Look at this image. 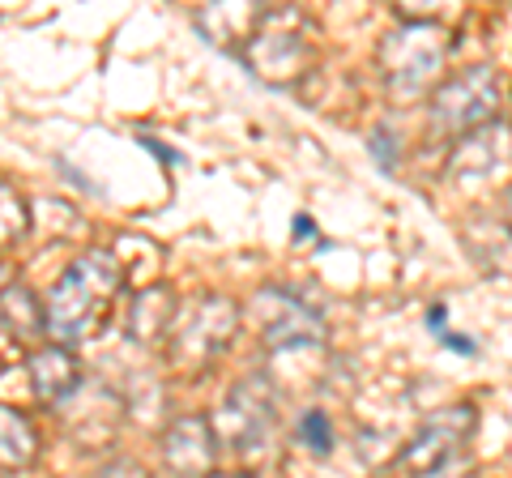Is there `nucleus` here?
<instances>
[{
  "label": "nucleus",
  "mask_w": 512,
  "mask_h": 478,
  "mask_svg": "<svg viewBox=\"0 0 512 478\" xmlns=\"http://www.w3.org/2000/svg\"><path fill=\"white\" fill-rule=\"evenodd\" d=\"M94 478H154V474L141 466V461H133V457H111Z\"/></svg>",
  "instance_id": "19"
},
{
  "label": "nucleus",
  "mask_w": 512,
  "mask_h": 478,
  "mask_svg": "<svg viewBox=\"0 0 512 478\" xmlns=\"http://www.w3.org/2000/svg\"><path fill=\"white\" fill-rule=\"evenodd\" d=\"M239 333V304L231 295H201L188 308V316L171 333V368L180 372H201L235 342Z\"/></svg>",
  "instance_id": "6"
},
{
  "label": "nucleus",
  "mask_w": 512,
  "mask_h": 478,
  "mask_svg": "<svg viewBox=\"0 0 512 478\" xmlns=\"http://www.w3.org/2000/svg\"><path fill=\"white\" fill-rule=\"evenodd\" d=\"M39 457V432L22 410L0 402V470H30Z\"/></svg>",
  "instance_id": "15"
},
{
  "label": "nucleus",
  "mask_w": 512,
  "mask_h": 478,
  "mask_svg": "<svg viewBox=\"0 0 512 478\" xmlns=\"http://www.w3.org/2000/svg\"><path fill=\"white\" fill-rule=\"evenodd\" d=\"M444 60H448V39L436 22H402L376 47V65L393 99L427 94V86L444 73Z\"/></svg>",
  "instance_id": "3"
},
{
  "label": "nucleus",
  "mask_w": 512,
  "mask_h": 478,
  "mask_svg": "<svg viewBox=\"0 0 512 478\" xmlns=\"http://www.w3.org/2000/svg\"><path fill=\"white\" fill-rule=\"evenodd\" d=\"M163 461L175 478H210L218 466V444L205 414H180L163 432Z\"/></svg>",
  "instance_id": "11"
},
{
  "label": "nucleus",
  "mask_w": 512,
  "mask_h": 478,
  "mask_svg": "<svg viewBox=\"0 0 512 478\" xmlns=\"http://www.w3.org/2000/svg\"><path fill=\"white\" fill-rule=\"evenodd\" d=\"M26 376H30V389L39 393V402L47 406H60L64 397H73L77 385H82V363L69 346H39L35 355L26 359Z\"/></svg>",
  "instance_id": "12"
},
{
  "label": "nucleus",
  "mask_w": 512,
  "mask_h": 478,
  "mask_svg": "<svg viewBox=\"0 0 512 478\" xmlns=\"http://www.w3.org/2000/svg\"><path fill=\"white\" fill-rule=\"evenodd\" d=\"M256 329L269 350H312L329 338V325L312 304H303L286 286H261L252 299Z\"/></svg>",
  "instance_id": "8"
},
{
  "label": "nucleus",
  "mask_w": 512,
  "mask_h": 478,
  "mask_svg": "<svg viewBox=\"0 0 512 478\" xmlns=\"http://www.w3.org/2000/svg\"><path fill=\"white\" fill-rule=\"evenodd\" d=\"M504 222H508V231H512V188H508V197H504Z\"/></svg>",
  "instance_id": "23"
},
{
  "label": "nucleus",
  "mask_w": 512,
  "mask_h": 478,
  "mask_svg": "<svg viewBox=\"0 0 512 478\" xmlns=\"http://www.w3.org/2000/svg\"><path fill=\"white\" fill-rule=\"evenodd\" d=\"M9 274H13V269H9V261L0 257V291H5V286H9Z\"/></svg>",
  "instance_id": "22"
},
{
  "label": "nucleus",
  "mask_w": 512,
  "mask_h": 478,
  "mask_svg": "<svg viewBox=\"0 0 512 478\" xmlns=\"http://www.w3.org/2000/svg\"><path fill=\"white\" fill-rule=\"evenodd\" d=\"M295 436L312 457H329L333 453V423H329L325 410H303L299 423H295Z\"/></svg>",
  "instance_id": "18"
},
{
  "label": "nucleus",
  "mask_w": 512,
  "mask_h": 478,
  "mask_svg": "<svg viewBox=\"0 0 512 478\" xmlns=\"http://www.w3.org/2000/svg\"><path fill=\"white\" fill-rule=\"evenodd\" d=\"M261 9L265 5H205V9L192 13V22H197V30L214 47H227L231 56H239V47L248 43Z\"/></svg>",
  "instance_id": "14"
},
{
  "label": "nucleus",
  "mask_w": 512,
  "mask_h": 478,
  "mask_svg": "<svg viewBox=\"0 0 512 478\" xmlns=\"http://www.w3.org/2000/svg\"><path fill=\"white\" fill-rule=\"evenodd\" d=\"M124 291V265L120 252L111 248H86L69 269L60 274L43 304L47 333L60 346L86 342L107 325V312L116 304V295Z\"/></svg>",
  "instance_id": "1"
},
{
  "label": "nucleus",
  "mask_w": 512,
  "mask_h": 478,
  "mask_svg": "<svg viewBox=\"0 0 512 478\" xmlns=\"http://www.w3.org/2000/svg\"><path fill=\"white\" fill-rule=\"evenodd\" d=\"M512 163V124L508 120H491L483 129H474L466 137L453 141V150H448V175L453 180H487L500 167Z\"/></svg>",
  "instance_id": "10"
},
{
  "label": "nucleus",
  "mask_w": 512,
  "mask_h": 478,
  "mask_svg": "<svg viewBox=\"0 0 512 478\" xmlns=\"http://www.w3.org/2000/svg\"><path fill=\"white\" fill-rule=\"evenodd\" d=\"M466 478H491V474H487V470H470Z\"/></svg>",
  "instance_id": "24"
},
{
  "label": "nucleus",
  "mask_w": 512,
  "mask_h": 478,
  "mask_svg": "<svg viewBox=\"0 0 512 478\" xmlns=\"http://www.w3.org/2000/svg\"><path fill=\"white\" fill-rule=\"evenodd\" d=\"M474 427H478V410L470 402L436 410L419 432H414V440L406 444V449L393 457V466L410 470V478H423V474H436L444 466H453V461H461V453H466Z\"/></svg>",
  "instance_id": "7"
},
{
  "label": "nucleus",
  "mask_w": 512,
  "mask_h": 478,
  "mask_svg": "<svg viewBox=\"0 0 512 478\" xmlns=\"http://www.w3.org/2000/svg\"><path fill=\"white\" fill-rule=\"evenodd\" d=\"M239 60H244L265 86L299 82V77L316 65V39L308 30V18L286 5H265L248 43L239 47Z\"/></svg>",
  "instance_id": "2"
},
{
  "label": "nucleus",
  "mask_w": 512,
  "mask_h": 478,
  "mask_svg": "<svg viewBox=\"0 0 512 478\" xmlns=\"http://www.w3.org/2000/svg\"><path fill=\"white\" fill-rule=\"evenodd\" d=\"M372 154H376L380 167H397V133L376 129V133H372Z\"/></svg>",
  "instance_id": "20"
},
{
  "label": "nucleus",
  "mask_w": 512,
  "mask_h": 478,
  "mask_svg": "<svg viewBox=\"0 0 512 478\" xmlns=\"http://www.w3.org/2000/svg\"><path fill=\"white\" fill-rule=\"evenodd\" d=\"M0 325H5L9 333H18V338H35V333L47 329L39 295L30 291L26 282H9L5 291H0Z\"/></svg>",
  "instance_id": "16"
},
{
  "label": "nucleus",
  "mask_w": 512,
  "mask_h": 478,
  "mask_svg": "<svg viewBox=\"0 0 512 478\" xmlns=\"http://www.w3.org/2000/svg\"><path fill=\"white\" fill-rule=\"evenodd\" d=\"M30 231V205L9 180H0V248L22 244Z\"/></svg>",
  "instance_id": "17"
},
{
  "label": "nucleus",
  "mask_w": 512,
  "mask_h": 478,
  "mask_svg": "<svg viewBox=\"0 0 512 478\" xmlns=\"http://www.w3.org/2000/svg\"><path fill=\"white\" fill-rule=\"evenodd\" d=\"M171 329H175V291L167 282H154L133 299V308H128V338L141 346H154L158 338H167Z\"/></svg>",
  "instance_id": "13"
},
{
  "label": "nucleus",
  "mask_w": 512,
  "mask_h": 478,
  "mask_svg": "<svg viewBox=\"0 0 512 478\" xmlns=\"http://www.w3.org/2000/svg\"><path fill=\"white\" fill-rule=\"evenodd\" d=\"M64 427L82 449H107L120 432V393H111L99 380H82L73 397H64Z\"/></svg>",
  "instance_id": "9"
},
{
  "label": "nucleus",
  "mask_w": 512,
  "mask_h": 478,
  "mask_svg": "<svg viewBox=\"0 0 512 478\" xmlns=\"http://www.w3.org/2000/svg\"><path fill=\"white\" fill-rule=\"evenodd\" d=\"M431 133L440 137H466L483 124L500 120V77L487 65H474L466 73H453L431 94Z\"/></svg>",
  "instance_id": "5"
},
{
  "label": "nucleus",
  "mask_w": 512,
  "mask_h": 478,
  "mask_svg": "<svg viewBox=\"0 0 512 478\" xmlns=\"http://www.w3.org/2000/svg\"><path fill=\"white\" fill-rule=\"evenodd\" d=\"M274 423H278V406H274L269 380L265 376L235 380L210 419L218 457L227 453L235 461H256L269 449V440H274Z\"/></svg>",
  "instance_id": "4"
},
{
  "label": "nucleus",
  "mask_w": 512,
  "mask_h": 478,
  "mask_svg": "<svg viewBox=\"0 0 512 478\" xmlns=\"http://www.w3.org/2000/svg\"><path fill=\"white\" fill-rule=\"evenodd\" d=\"M210 478H256L252 470H214Z\"/></svg>",
  "instance_id": "21"
}]
</instances>
